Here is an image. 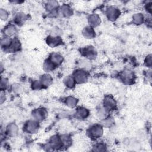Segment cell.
<instances>
[{"label":"cell","mask_w":152,"mask_h":152,"mask_svg":"<svg viewBox=\"0 0 152 152\" xmlns=\"http://www.w3.org/2000/svg\"><path fill=\"white\" fill-rule=\"evenodd\" d=\"M152 4V2L151 1H149L148 2H147L145 5V10L147 11V12L151 14V9H152V7H151V5Z\"/></svg>","instance_id":"obj_38"},{"label":"cell","mask_w":152,"mask_h":152,"mask_svg":"<svg viewBox=\"0 0 152 152\" xmlns=\"http://www.w3.org/2000/svg\"><path fill=\"white\" fill-rule=\"evenodd\" d=\"M103 107L109 112L113 110L117 107V102L112 96L106 95L103 100Z\"/></svg>","instance_id":"obj_5"},{"label":"cell","mask_w":152,"mask_h":152,"mask_svg":"<svg viewBox=\"0 0 152 152\" xmlns=\"http://www.w3.org/2000/svg\"><path fill=\"white\" fill-rule=\"evenodd\" d=\"M119 78L124 84H129L134 81L135 75L132 71L128 69H126L123 70L120 73Z\"/></svg>","instance_id":"obj_6"},{"label":"cell","mask_w":152,"mask_h":152,"mask_svg":"<svg viewBox=\"0 0 152 152\" xmlns=\"http://www.w3.org/2000/svg\"><path fill=\"white\" fill-rule=\"evenodd\" d=\"M63 147H68L72 144V139L68 135H62L60 136Z\"/></svg>","instance_id":"obj_30"},{"label":"cell","mask_w":152,"mask_h":152,"mask_svg":"<svg viewBox=\"0 0 152 152\" xmlns=\"http://www.w3.org/2000/svg\"><path fill=\"white\" fill-rule=\"evenodd\" d=\"M82 34L85 38L88 39H91L96 37V32L94 28L90 26L84 27L82 30Z\"/></svg>","instance_id":"obj_17"},{"label":"cell","mask_w":152,"mask_h":152,"mask_svg":"<svg viewBox=\"0 0 152 152\" xmlns=\"http://www.w3.org/2000/svg\"><path fill=\"white\" fill-rule=\"evenodd\" d=\"M106 145L103 142L97 143L92 147V151H106Z\"/></svg>","instance_id":"obj_31"},{"label":"cell","mask_w":152,"mask_h":152,"mask_svg":"<svg viewBox=\"0 0 152 152\" xmlns=\"http://www.w3.org/2000/svg\"><path fill=\"white\" fill-rule=\"evenodd\" d=\"M48 59L52 62H53L56 66L60 65L64 61V58L62 55L58 52L51 53Z\"/></svg>","instance_id":"obj_14"},{"label":"cell","mask_w":152,"mask_h":152,"mask_svg":"<svg viewBox=\"0 0 152 152\" xmlns=\"http://www.w3.org/2000/svg\"><path fill=\"white\" fill-rule=\"evenodd\" d=\"M21 49V43L20 40L17 38H13L12 43L9 48V49L7 50V52H15L18 51Z\"/></svg>","instance_id":"obj_23"},{"label":"cell","mask_w":152,"mask_h":152,"mask_svg":"<svg viewBox=\"0 0 152 152\" xmlns=\"http://www.w3.org/2000/svg\"><path fill=\"white\" fill-rule=\"evenodd\" d=\"M47 45L52 48L58 46L62 44V39L60 36H54L52 35L48 36L46 39Z\"/></svg>","instance_id":"obj_11"},{"label":"cell","mask_w":152,"mask_h":152,"mask_svg":"<svg viewBox=\"0 0 152 152\" xmlns=\"http://www.w3.org/2000/svg\"><path fill=\"white\" fill-rule=\"evenodd\" d=\"M78 66L80 69L85 70L86 71L90 70L92 68V64H91L90 61L86 58L80 59L78 62Z\"/></svg>","instance_id":"obj_22"},{"label":"cell","mask_w":152,"mask_h":152,"mask_svg":"<svg viewBox=\"0 0 152 152\" xmlns=\"http://www.w3.org/2000/svg\"><path fill=\"white\" fill-rule=\"evenodd\" d=\"M105 14L109 20L111 21H115L121 15V11L118 8L110 6L106 9Z\"/></svg>","instance_id":"obj_8"},{"label":"cell","mask_w":152,"mask_h":152,"mask_svg":"<svg viewBox=\"0 0 152 152\" xmlns=\"http://www.w3.org/2000/svg\"><path fill=\"white\" fill-rule=\"evenodd\" d=\"M18 130L17 125L15 123L12 122L7 126L5 132L10 137H15L18 134Z\"/></svg>","instance_id":"obj_15"},{"label":"cell","mask_w":152,"mask_h":152,"mask_svg":"<svg viewBox=\"0 0 152 152\" xmlns=\"http://www.w3.org/2000/svg\"><path fill=\"white\" fill-rule=\"evenodd\" d=\"M89 137L93 139L100 138L103 134V127L100 124H96L91 125L87 131Z\"/></svg>","instance_id":"obj_2"},{"label":"cell","mask_w":152,"mask_h":152,"mask_svg":"<svg viewBox=\"0 0 152 152\" xmlns=\"http://www.w3.org/2000/svg\"><path fill=\"white\" fill-rule=\"evenodd\" d=\"M78 102V100L72 96H69L66 97L65 100V104L69 108H74L76 107Z\"/></svg>","instance_id":"obj_26"},{"label":"cell","mask_w":152,"mask_h":152,"mask_svg":"<svg viewBox=\"0 0 152 152\" xmlns=\"http://www.w3.org/2000/svg\"><path fill=\"white\" fill-rule=\"evenodd\" d=\"M144 20H145L144 16L141 12L135 13L132 17V23L137 26L142 24L144 22Z\"/></svg>","instance_id":"obj_24"},{"label":"cell","mask_w":152,"mask_h":152,"mask_svg":"<svg viewBox=\"0 0 152 152\" xmlns=\"http://www.w3.org/2000/svg\"><path fill=\"white\" fill-rule=\"evenodd\" d=\"M48 115V112L43 107L34 109L31 112V117L33 119L40 122L46 119Z\"/></svg>","instance_id":"obj_4"},{"label":"cell","mask_w":152,"mask_h":152,"mask_svg":"<svg viewBox=\"0 0 152 152\" xmlns=\"http://www.w3.org/2000/svg\"><path fill=\"white\" fill-rule=\"evenodd\" d=\"M39 127V122L32 119L27 121L25 123L24 130L28 134H35L38 131Z\"/></svg>","instance_id":"obj_7"},{"label":"cell","mask_w":152,"mask_h":152,"mask_svg":"<svg viewBox=\"0 0 152 152\" xmlns=\"http://www.w3.org/2000/svg\"><path fill=\"white\" fill-rule=\"evenodd\" d=\"M96 115L99 119L102 120L109 116V111L102 106L98 109Z\"/></svg>","instance_id":"obj_29"},{"label":"cell","mask_w":152,"mask_h":152,"mask_svg":"<svg viewBox=\"0 0 152 152\" xmlns=\"http://www.w3.org/2000/svg\"><path fill=\"white\" fill-rule=\"evenodd\" d=\"M72 76L75 81V83L77 84H83L86 83L88 78L87 71L81 69L75 70Z\"/></svg>","instance_id":"obj_3"},{"label":"cell","mask_w":152,"mask_h":152,"mask_svg":"<svg viewBox=\"0 0 152 152\" xmlns=\"http://www.w3.org/2000/svg\"><path fill=\"white\" fill-rule=\"evenodd\" d=\"M31 88L34 90H40L43 87L42 83H40V80H34L31 83Z\"/></svg>","instance_id":"obj_33"},{"label":"cell","mask_w":152,"mask_h":152,"mask_svg":"<svg viewBox=\"0 0 152 152\" xmlns=\"http://www.w3.org/2000/svg\"><path fill=\"white\" fill-rule=\"evenodd\" d=\"M56 67V66L53 62H52L49 59L45 60L43 64V69L46 73H49L50 72L54 71Z\"/></svg>","instance_id":"obj_25"},{"label":"cell","mask_w":152,"mask_h":152,"mask_svg":"<svg viewBox=\"0 0 152 152\" xmlns=\"http://www.w3.org/2000/svg\"><path fill=\"white\" fill-rule=\"evenodd\" d=\"M27 20V15L25 13L23 12H18L16 13L14 15L13 21L15 24L18 26H21L25 23Z\"/></svg>","instance_id":"obj_13"},{"label":"cell","mask_w":152,"mask_h":152,"mask_svg":"<svg viewBox=\"0 0 152 152\" xmlns=\"http://www.w3.org/2000/svg\"><path fill=\"white\" fill-rule=\"evenodd\" d=\"M87 21L89 26L92 27L93 28L97 27L100 25L101 23V19L100 16L96 13L90 14L88 16Z\"/></svg>","instance_id":"obj_12"},{"label":"cell","mask_w":152,"mask_h":152,"mask_svg":"<svg viewBox=\"0 0 152 152\" xmlns=\"http://www.w3.org/2000/svg\"><path fill=\"white\" fill-rule=\"evenodd\" d=\"M39 80L43 87H48L52 83L53 78L49 73H45L40 76Z\"/></svg>","instance_id":"obj_18"},{"label":"cell","mask_w":152,"mask_h":152,"mask_svg":"<svg viewBox=\"0 0 152 152\" xmlns=\"http://www.w3.org/2000/svg\"><path fill=\"white\" fill-rule=\"evenodd\" d=\"M6 100V96L5 91H1L0 93V103L1 104H2Z\"/></svg>","instance_id":"obj_39"},{"label":"cell","mask_w":152,"mask_h":152,"mask_svg":"<svg viewBox=\"0 0 152 152\" xmlns=\"http://www.w3.org/2000/svg\"><path fill=\"white\" fill-rule=\"evenodd\" d=\"M64 83L66 87L69 88H74L75 85V81L72 75H68L66 76L64 80Z\"/></svg>","instance_id":"obj_28"},{"label":"cell","mask_w":152,"mask_h":152,"mask_svg":"<svg viewBox=\"0 0 152 152\" xmlns=\"http://www.w3.org/2000/svg\"><path fill=\"white\" fill-rule=\"evenodd\" d=\"M144 64L147 67H151L152 65V55L151 54L148 55L144 59Z\"/></svg>","instance_id":"obj_36"},{"label":"cell","mask_w":152,"mask_h":152,"mask_svg":"<svg viewBox=\"0 0 152 152\" xmlns=\"http://www.w3.org/2000/svg\"><path fill=\"white\" fill-rule=\"evenodd\" d=\"M58 2L56 1H48L45 4L46 10L50 14L55 13L56 9L58 8Z\"/></svg>","instance_id":"obj_19"},{"label":"cell","mask_w":152,"mask_h":152,"mask_svg":"<svg viewBox=\"0 0 152 152\" xmlns=\"http://www.w3.org/2000/svg\"><path fill=\"white\" fill-rule=\"evenodd\" d=\"M9 17V14L7 10L3 8L0 9V18L2 21H6Z\"/></svg>","instance_id":"obj_35"},{"label":"cell","mask_w":152,"mask_h":152,"mask_svg":"<svg viewBox=\"0 0 152 152\" xmlns=\"http://www.w3.org/2000/svg\"><path fill=\"white\" fill-rule=\"evenodd\" d=\"M17 31V27L14 24H8L3 29V33L4 36L11 37L14 36Z\"/></svg>","instance_id":"obj_16"},{"label":"cell","mask_w":152,"mask_h":152,"mask_svg":"<svg viewBox=\"0 0 152 152\" xmlns=\"http://www.w3.org/2000/svg\"><path fill=\"white\" fill-rule=\"evenodd\" d=\"M90 115V111L88 109L84 107H79L75 110L74 116V117L80 120H83L88 117Z\"/></svg>","instance_id":"obj_10"},{"label":"cell","mask_w":152,"mask_h":152,"mask_svg":"<svg viewBox=\"0 0 152 152\" xmlns=\"http://www.w3.org/2000/svg\"><path fill=\"white\" fill-rule=\"evenodd\" d=\"M9 86V82L7 78L1 77V83H0V88L1 91H5Z\"/></svg>","instance_id":"obj_32"},{"label":"cell","mask_w":152,"mask_h":152,"mask_svg":"<svg viewBox=\"0 0 152 152\" xmlns=\"http://www.w3.org/2000/svg\"><path fill=\"white\" fill-rule=\"evenodd\" d=\"M12 39L11 38V37L4 35L2 37V38L1 39V48L5 52H7V50L10 47V46H11V45L12 43Z\"/></svg>","instance_id":"obj_21"},{"label":"cell","mask_w":152,"mask_h":152,"mask_svg":"<svg viewBox=\"0 0 152 152\" xmlns=\"http://www.w3.org/2000/svg\"><path fill=\"white\" fill-rule=\"evenodd\" d=\"M81 53L84 57H86V59L90 61L95 59L97 55L96 49L92 46H88L84 48L81 50Z\"/></svg>","instance_id":"obj_9"},{"label":"cell","mask_w":152,"mask_h":152,"mask_svg":"<svg viewBox=\"0 0 152 152\" xmlns=\"http://www.w3.org/2000/svg\"><path fill=\"white\" fill-rule=\"evenodd\" d=\"M115 124V121L113 118L108 116L102 120H100V124L103 127L106 128H111Z\"/></svg>","instance_id":"obj_27"},{"label":"cell","mask_w":152,"mask_h":152,"mask_svg":"<svg viewBox=\"0 0 152 152\" xmlns=\"http://www.w3.org/2000/svg\"><path fill=\"white\" fill-rule=\"evenodd\" d=\"M59 12L64 17H69L73 14L72 8L67 4H64L60 7Z\"/></svg>","instance_id":"obj_20"},{"label":"cell","mask_w":152,"mask_h":152,"mask_svg":"<svg viewBox=\"0 0 152 152\" xmlns=\"http://www.w3.org/2000/svg\"><path fill=\"white\" fill-rule=\"evenodd\" d=\"M47 151L58 150L63 147L61 137L59 135H54L50 138L49 142L46 144L45 147Z\"/></svg>","instance_id":"obj_1"},{"label":"cell","mask_w":152,"mask_h":152,"mask_svg":"<svg viewBox=\"0 0 152 152\" xmlns=\"http://www.w3.org/2000/svg\"><path fill=\"white\" fill-rule=\"evenodd\" d=\"M62 31L59 28L55 27V28H53L52 30V36H60V35L62 34Z\"/></svg>","instance_id":"obj_37"},{"label":"cell","mask_w":152,"mask_h":152,"mask_svg":"<svg viewBox=\"0 0 152 152\" xmlns=\"http://www.w3.org/2000/svg\"><path fill=\"white\" fill-rule=\"evenodd\" d=\"M11 90L16 94H19L23 91L22 86L19 84H14L11 86Z\"/></svg>","instance_id":"obj_34"}]
</instances>
